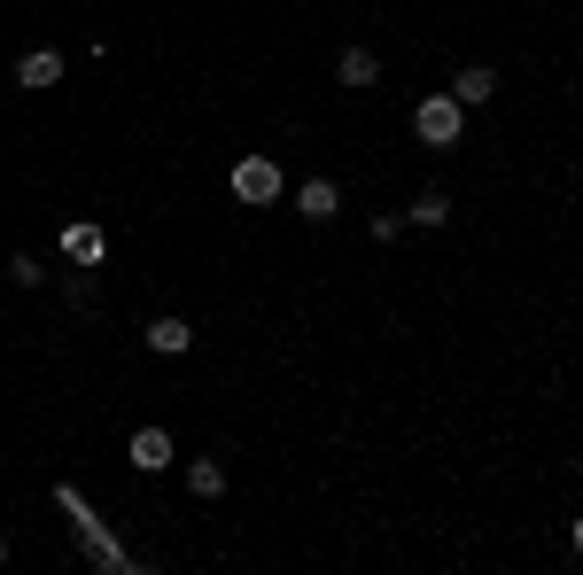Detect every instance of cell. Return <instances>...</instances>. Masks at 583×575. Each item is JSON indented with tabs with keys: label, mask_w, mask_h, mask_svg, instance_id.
Segmentation results:
<instances>
[{
	"label": "cell",
	"mask_w": 583,
	"mask_h": 575,
	"mask_svg": "<svg viewBox=\"0 0 583 575\" xmlns=\"http://www.w3.org/2000/svg\"><path fill=\"white\" fill-rule=\"evenodd\" d=\"M459 125H467V110H459L451 94H428L421 110H412V133H421L428 148H451V140H459Z\"/></svg>",
	"instance_id": "cell-1"
},
{
	"label": "cell",
	"mask_w": 583,
	"mask_h": 575,
	"mask_svg": "<svg viewBox=\"0 0 583 575\" xmlns=\"http://www.w3.org/2000/svg\"><path fill=\"white\" fill-rule=\"evenodd\" d=\"M233 195H241V203H273V195H281V163H273V156H241V163H233Z\"/></svg>",
	"instance_id": "cell-2"
},
{
	"label": "cell",
	"mask_w": 583,
	"mask_h": 575,
	"mask_svg": "<svg viewBox=\"0 0 583 575\" xmlns=\"http://www.w3.org/2000/svg\"><path fill=\"white\" fill-rule=\"evenodd\" d=\"M490 94H498V70H490V62H467V70L451 78V102H459V110H482Z\"/></svg>",
	"instance_id": "cell-3"
},
{
	"label": "cell",
	"mask_w": 583,
	"mask_h": 575,
	"mask_svg": "<svg viewBox=\"0 0 583 575\" xmlns=\"http://www.w3.org/2000/svg\"><path fill=\"white\" fill-rule=\"evenodd\" d=\"M133 467H140V474H163V467H172V436L140 428V436H133Z\"/></svg>",
	"instance_id": "cell-4"
},
{
	"label": "cell",
	"mask_w": 583,
	"mask_h": 575,
	"mask_svg": "<svg viewBox=\"0 0 583 575\" xmlns=\"http://www.w3.org/2000/svg\"><path fill=\"white\" fill-rule=\"evenodd\" d=\"M195 343V326L187 319H148V350H163V358H180Z\"/></svg>",
	"instance_id": "cell-5"
},
{
	"label": "cell",
	"mask_w": 583,
	"mask_h": 575,
	"mask_svg": "<svg viewBox=\"0 0 583 575\" xmlns=\"http://www.w3.org/2000/svg\"><path fill=\"white\" fill-rule=\"evenodd\" d=\"M55 78H62V55H47V47L16 62V87H32V94H39V87H55Z\"/></svg>",
	"instance_id": "cell-6"
},
{
	"label": "cell",
	"mask_w": 583,
	"mask_h": 575,
	"mask_svg": "<svg viewBox=\"0 0 583 575\" xmlns=\"http://www.w3.org/2000/svg\"><path fill=\"white\" fill-rule=\"evenodd\" d=\"M296 203H304V218H335V210H343V187H335V180H304Z\"/></svg>",
	"instance_id": "cell-7"
},
{
	"label": "cell",
	"mask_w": 583,
	"mask_h": 575,
	"mask_svg": "<svg viewBox=\"0 0 583 575\" xmlns=\"http://www.w3.org/2000/svg\"><path fill=\"white\" fill-rule=\"evenodd\" d=\"M187 490H195V498H218V490H226V467H218V459H187Z\"/></svg>",
	"instance_id": "cell-8"
},
{
	"label": "cell",
	"mask_w": 583,
	"mask_h": 575,
	"mask_svg": "<svg viewBox=\"0 0 583 575\" xmlns=\"http://www.w3.org/2000/svg\"><path fill=\"white\" fill-rule=\"evenodd\" d=\"M62 250H70L78 265H94V257H102V226H70V233H62Z\"/></svg>",
	"instance_id": "cell-9"
},
{
	"label": "cell",
	"mask_w": 583,
	"mask_h": 575,
	"mask_svg": "<svg viewBox=\"0 0 583 575\" xmlns=\"http://www.w3.org/2000/svg\"><path fill=\"white\" fill-rule=\"evenodd\" d=\"M374 78H381V62H374L366 47H351V55H343V87H374Z\"/></svg>",
	"instance_id": "cell-10"
},
{
	"label": "cell",
	"mask_w": 583,
	"mask_h": 575,
	"mask_svg": "<svg viewBox=\"0 0 583 575\" xmlns=\"http://www.w3.org/2000/svg\"><path fill=\"white\" fill-rule=\"evenodd\" d=\"M404 218H412V226H444V218H451V203H444V195L428 187V195H421V203H412Z\"/></svg>",
	"instance_id": "cell-11"
},
{
	"label": "cell",
	"mask_w": 583,
	"mask_h": 575,
	"mask_svg": "<svg viewBox=\"0 0 583 575\" xmlns=\"http://www.w3.org/2000/svg\"><path fill=\"white\" fill-rule=\"evenodd\" d=\"M9 280H16V288H39L47 273H39V257H9Z\"/></svg>",
	"instance_id": "cell-12"
},
{
	"label": "cell",
	"mask_w": 583,
	"mask_h": 575,
	"mask_svg": "<svg viewBox=\"0 0 583 575\" xmlns=\"http://www.w3.org/2000/svg\"><path fill=\"white\" fill-rule=\"evenodd\" d=\"M575 552H583V521H575Z\"/></svg>",
	"instance_id": "cell-13"
},
{
	"label": "cell",
	"mask_w": 583,
	"mask_h": 575,
	"mask_svg": "<svg viewBox=\"0 0 583 575\" xmlns=\"http://www.w3.org/2000/svg\"><path fill=\"white\" fill-rule=\"evenodd\" d=\"M0 560H9V537H0Z\"/></svg>",
	"instance_id": "cell-14"
}]
</instances>
